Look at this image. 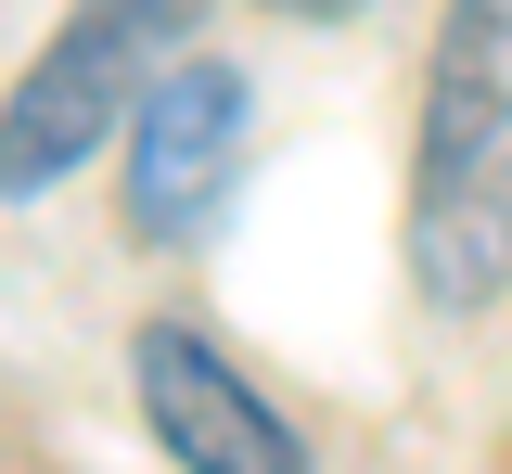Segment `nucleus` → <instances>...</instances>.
I'll list each match as a JSON object with an SVG mask.
<instances>
[{
	"mask_svg": "<svg viewBox=\"0 0 512 474\" xmlns=\"http://www.w3.org/2000/svg\"><path fill=\"white\" fill-rule=\"evenodd\" d=\"M410 270H423L436 308H487L512 282V0H461L436 26Z\"/></svg>",
	"mask_w": 512,
	"mask_h": 474,
	"instance_id": "f257e3e1",
	"label": "nucleus"
},
{
	"mask_svg": "<svg viewBox=\"0 0 512 474\" xmlns=\"http://www.w3.org/2000/svg\"><path fill=\"white\" fill-rule=\"evenodd\" d=\"M180 26H192V0H77V26L26 65L13 116H0V193L64 180V167L154 90V52H167Z\"/></svg>",
	"mask_w": 512,
	"mask_h": 474,
	"instance_id": "f03ea898",
	"label": "nucleus"
},
{
	"mask_svg": "<svg viewBox=\"0 0 512 474\" xmlns=\"http://www.w3.org/2000/svg\"><path fill=\"white\" fill-rule=\"evenodd\" d=\"M128 372H141V410H154V449H180L192 474H308V449L282 436V410L205 334H141Z\"/></svg>",
	"mask_w": 512,
	"mask_h": 474,
	"instance_id": "7ed1b4c3",
	"label": "nucleus"
},
{
	"mask_svg": "<svg viewBox=\"0 0 512 474\" xmlns=\"http://www.w3.org/2000/svg\"><path fill=\"white\" fill-rule=\"evenodd\" d=\"M128 116H141V167H128L141 231L154 244H192L218 218V193H231V167H244V77L231 65H180V77H154Z\"/></svg>",
	"mask_w": 512,
	"mask_h": 474,
	"instance_id": "20e7f679",
	"label": "nucleus"
},
{
	"mask_svg": "<svg viewBox=\"0 0 512 474\" xmlns=\"http://www.w3.org/2000/svg\"><path fill=\"white\" fill-rule=\"evenodd\" d=\"M282 13H308V26H333V13H372V0H282Z\"/></svg>",
	"mask_w": 512,
	"mask_h": 474,
	"instance_id": "39448f33",
	"label": "nucleus"
}]
</instances>
